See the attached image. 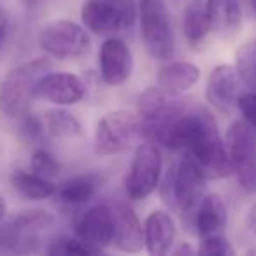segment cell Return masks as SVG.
Wrapping results in <instances>:
<instances>
[{
  "label": "cell",
  "mask_w": 256,
  "mask_h": 256,
  "mask_svg": "<svg viewBox=\"0 0 256 256\" xmlns=\"http://www.w3.org/2000/svg\"><path fill=\"white\" fill-rule=\"evenodd\" d=\"M244 230H242V237L246 238V240L252 242L254 244L256 240V204H252L251 209L248 210V214H246L244 218Z\"/></svg>",
  "instance_id": "obj_31"
},
{
  "label": "cell",
  "mask_w": 256,
  "mask_h": 256,
  "mask_svg": "<svg viewBox=\"0 0 256 256\" xmlns=\"http://www.w3.org/2000/svg\"><path fill=\"white\" fill-rule=\"evenodd\" d=\"M46 252L53 256H92L104 252V249L88 244L79 237H58L50 242Z\"/></svg>",
  "instance_id": "obj_25"
},
{
  "label": "cell",
  "mask_w": 256,
  "mask_h": 256,
  "mask_svg": "<svg viewBox=\"0 0 256 256\" xmlns=\"http://www.w3.org/2000/svg\"><path fill=\"white\" fill-rule=\"evenodd\" d=\"M224 146L230 158L237 182L248 195L256 192V126L246 120L230 124L224 137Z\"/></svg>",
  "instance_id": "obj_8"
},
{
  "label": "cell",
  "mask_w": 256,
  "mask_h": 256,
  "mask_svg": "<svg viewBox=\"0 0 256 256\" xmlns=\"http://www.w3.org/2000/svg\"><path fill=\"white\" fill-rule=\"evenodd\" d=\"M246 254H248V256H251V254H256V246H252V248L246 249Z\"/></svg>",
  "instance_id": "obj_35"
},
{
  "label": "cell",
  "mask_w": 256,
  "mask_h": 256,
  "mask_svg": "<svg viewBox=\"0 0 256 256\" xmlns=\"http://www.w3.org/2000/svg\"><path fill=\"white\" fill-rule=\"evenodd\" d=\"M142 137L139 112L110 110L98 120L95 128V151L102 156L123 154Z\"/></svg>",
  "instance_id": "obj_6"
},
{
  "label": "cell",
  "mask_w": 256,
  "mask_h": 256,
  "mask_svg": "<svg viewBox=\"0 0 256 256\" xmlns=\"http://www.w3.org/2000/svg\"><path fill=\"white\" fill-rule=\"evenodd\" d=\"M23 2H25V6H26V8L34 9V8H39V6L42 4L44 0H23Z\"/></svg>",
  "instance_id": "obj_34"
},
{
  "label": "cell",
  "mask_w": 256,
  "mask_h": 256,
  "mask_svg": "<svg viewBox=\"0 0 256 256\" xmlns=\"http://www.w3.org/2000/svg\"><path fill=\"white\" fill-rule=\"evenodd\" d=\"M210 32L218 37H234L242 25V8L238 0H207Z\"/></svg>",
  "instance_id": "obj_18"
},
{
  "label": "cell",
  "mask_w": 256,
  "mask_h": 256,
  "mask_svg": "<svg viewBox=\"0 0 256 256\" xmlns=\"http://www.w3.org/2000/svg\"><path fill=\"white\" fill-rule=\"evenodd\" d=\"M182 32L192 46H200L210 34L209 12H207V0H192L186 6L184 20H182Z\"/></svg>",
  "instance_id": "obj_23"
},
{
  "label": "cell",
  "mask_w": 256,
  "mask_h": 256,
  "mask_svg": "<svg viewBox=\"0 0 256 256\" xmlns=\"http://www.w3.org/2000/svg\"><path fill=\"white\" fill-rule=\"evenodd\" d=\"M200 68L192 62H167L156 74L158 86L170 92H188L198 82Z\"/></svg>",
  "instance_id": "obj_20"
},
{
  "label": "cell",
  "mask_w": 256,
  "mask_h": 256,
  "mask_svg": "<svg viewBox=\"0 0 256 256\" xmlns=\"http://www.w3.org/2000/svg\"><path fill=\"white\" fill-rule=\"evenodd\" d=\"M51 68L48 58H34L12 68L0 82V110L11 120L28 112L37 84Z\"/></svg>",
  "instance_id": "obj_4"
},
{
  "label": "cell",
  "mask_w": 256,
  "mask_h": 256,
  "mask_svg": "<svg viewBox=\"0 0 256 256\" xmlns=\"http://www.w3.org/2000/svg\"><path fill=\"white\" fill-rule=\"evenodd\" d=\"M240 82L242 79L234 65L221 64L214 67L206 84L207 102L220 112H232L237 107L238 96L242 95Z\"/></svg>",
  "instance_id": "obj_14"
},
{
  "label": "cell",
  "mask_w": 256,
  "mask_h": 256,
  "mask_svg": "<svg viewBox=\"0 0 256 256\" xmlns=\"http://www.w3.org/2000/svg\"><path fill=\"white\" fill-rule=\"evenodd\" d=\"M18 121H20V134L28 142H36V140H39L44 136V128H46L44 126V121L39 120L37 116H34V114L30 112L23 114Z\"/></svg>",
  "instance_id": "obj_29"
},
{
  "label": "cell",
  "mask_w": 256,
  "mask_h": 256,
  "mask_svg": "<svg viewBox=\"0 0 256 256\" xmlns=\"http://www.w3.org/2000/svg\"><path fill=\"white\" fill-rule=\"evenodd\" d=\"M11 186L20 196L26 200H46L56 193V184L51 179L23 168H18L11 174Z\"/></svg>",
  "instance_id": "obj_22"
},
{
  "label": "cell",
  "mask_w": 256,
  "mask_h": 256,
  "mask_svg": "<svg viewBox=\"0 0 256 256\" xmlns=\"http://www.w3.org/2000/svg\"><path fill=\"white\" fill-rule=\"evenodd\" d=\"M137 107L142 121V137L162 148L167 146L168 134L176 120L188 110L181 93L162 86L146 90L137 100Z\"/></svg>",
  "instance_id": "obj_2"
},
{
  "label": "cell",
  "mask_w": 256,
  "mask_h": 256,
  "mask_svg": "<svg viewBox=\"0 0 256 256\" xmlns=\"http://www.w3.org/2000/svg\"><path fill=\"white\" fill-rule=\"evenodd\" d=\"M198 254L204 256H234L235 249L228 242V238L223 234L210 235V237L200 238V248L196 249Z\"/></svg>",
  "instance_id": "obj_28"
},
{
  "label": "cell",
  "mask_w": 256,
  "mask_h": 256,
  "mask_svg": "<svg viewBox=\"0 0 256 256\" xmlns=\"http://www.w3.org/2000/svg\"><path fill=\"white\" fill-rule=\"evenodd\" d=\"M162 153L160 146L151 140L139 144L130 162L124 179V192L134 202L144 200L160 186L162 181Z\"/></svg>",
  "instance_id": "obj_10"
},
{
  "label": "cell",
  "mask_w": 256,
  "mask_h": 256,
  "mask_svg": "<svg viewBox=\"0 0 256 256\" xmlns=\"http://www.w3.org/2000/svg\"><path fill=\"white\" fill-rule=\"evenodd\" d=\"M195 228L200 238L220 235L224 232L228 223L226 206L220 195H207L202 198L195 212Z\"/></svg>",
  "instance_id": "obj_19"
},
{
  "label": "cell",
  "mask_w": 256,
  "mask_h": 256,
  "mask_svg": "<svg viewBox=\"0 0 256 256\" xmlns=\"http://www.w3.org/2000/svg\"><path fill=\"white\" fill-rule=\"evenodd\" d=\"M39 46L53 58L72 60L88 53L92 48V40L84 26L68 20H56L48 23L40 30Z\"/></svg>",
  "instance_id": "obj_11"
},
{
  "label": "cell",
  "mask_w": 256,
  "mask_h": 256,
  "mask_svg": "<svg viewBox=\"0 0 256 256\" xmlns=\"http://www.w3.org/2000/svg\"><path fill=\"white\" fill-rule=\"evenodd\" d=\"M170 252H174V254L181 256V254H195V252H198L195 248H192V246L188 244V242H181V244L178 246L176 249H172Z\"/></svg>",
  "instance_id": "obj_32"
},
{
  "label": "cell",
  "mask_w": 256,
  "mask_h": 256,
  "mask_svg": "<svg viewBox=\"0 0 256 256\" xmlns=\"http://www.w3.org/2000/svg\"><path fill=\"white\" fill-rule=\"evenodd\" d=\"M165 150L184 153L207 178H226L234 172L216 120L207 109L186 110L172 124Z\"/></svg>",
  "instance_id": "obj_1"
},
{
  "label": "cell",
  "mask_w": 256,
  "mask_h": 256,
  "mask_svg": "<svg viewBox=\"0 0 256 256\" xmlns=\"http://www.w3.org/2000/svg\"><path fill=\"white\" fill-rule=\"evenodd\" d=\"M116 230L112 246L124 252H139L144 246V228L137 218L136 210L126 204L114 207Z\"/></svg>",
  "instance_id": "obj_17"
},
{
  "label": "cell",
  "mask_w": 256,
  "mask_h": 256,
  "mask_svg": "<svg viewBox=\"0 0 256 256\" xmlns=\"http://www.w3.org/2000/svg\"><path fill=\"white\" fill-rule=\"evenodd\" d=\"M137 18V0H84L81 20L95 36L110 37L132 28Z\"/></svg>",
  "instance_id": "obj_9"
},
{
  "label": "cell",
  "mask_w": 256,
  "mask_h": 256,
  "mask_svg": "<svg viewBox=\"0 0 256 256\" xmlns=\"http://www.w3.org/2000/svg\"><path fill=\"white\" fill-rule=\"evenodd\" d=\"M251 2V9H252V12L256 14V0H249Z\"/></svg>",
  "instance_id": "obj_36"
},
{
  "label": "cell",
  "mask_w": 256,
  "mask_h": 256,
  "mask_svg": "<svg viewBox=\"0 0 256 256\" xmlns=\"http://www.w3.org/2000/svg\"><path fill=\"white\" fill-rule=\"evenodd\" d=\"M54 226V216L48 210L32 209L20 212L0 228V252L28 254L42 249Z\"/></svg>",
  "instance_id": "obj_5"
},
{
  "label": "cell",
  "mask_w": 256,
  "mask_h": 256,
  "mask_svg": "<svg viewBox=\"0 0 256 256\" xmlns=\"http://www.w3.org/2000/svg\"><path fill=\"white\" fill-rule=\"evenodd\" d=\"M4 42H6V40H0V51H2V46H4Z\"/></svg>",
  "instance_id": "obj_37"
},
{
  "label": "cell",
  "mask_w": 256,
  "mask_h": 256,
  "mask_svg": "<svg viewBox=\"0 0 256 256\" xmlns=\"http://www.w3.org/2000/svg\"><path fill=\"white\" fill-rule=\"evenodd\" d=\"M6 214H8V204H6V200L0 196V223L4 221Z\"/></svg>",
  "instance_id": "obj_33"
},
{
  "label": "cell",
  "mask_w": 256,
  "mask_h": 256,
  "mask_svg": "<svg viewBox=\"0 0 256 256\" xmlns=\"http://www.w3.org/2000/svg\"><path fill=\"white\" fill-rule=\"evenodd\" d=\"M237 68L240 79L256 92V39L252 44H244L237 51Z\"/></svg>",
  "instance_id": "obj_26"
},
{
  "label": "cell",
  "mask_w": 256,
  "mask_h": 256,
  "mask_svg": "<svg viewBox=\"0 0 256 256\" xmlns=\"http://www.w3.org/2000/svg\"><path fill=\"white\" fill-rule=\"evenodd\" d=\"M100 186V181L93 174H79L74 178H68L60 186H56V196L64 206L79 207L88 204L96 195V190Z\"/></svg>",
  "instance_id": "obj_21"
},
{
  "label": "cell",
  "mask_w": 256,
  "mask_h": 256,
  "mask_svg": "<svg viewBox=\"0 0 256 256\" xmlns=\"http://www.w3.org/2000/svg\"><path fill=\"white\" fill-rule=\"evenodd\" d=\"M140 36L154 60L168 62L176 53L174 30L165 0H137Z\"/></svg>",
  "instance_id": "obj_7"
},
{
  "label": "cell",
  "mask_w": 256,
  "mask_h": 256,
  "mask_svg": "<svg viewBox=\"0 0 256 256\" xmlns=\"http://www.w3.org/2000/svg\"><path fill=\"white\" fill-rule=\"evenodd\" d=\"M237 109L240 110V114L244 116V120L248 121V123L256 126V92L242 93V95L238 96Z\"/></svg>",
  "instance_id": "obj_30"
},
{
  "label": "cell",
  "mask_w": 256,
  "mask_h": 256,
  "mask_svg": "<svg viewBox=\"0 0 256 256\" xmlns=\"http://www.w3.org/2000/svg\"><path fill=\"white\" fill-rule=\"evenodd\" d=\"M44 126L54 139H78L82 134V124L67 109L56 106L44 114Z\"/></svg>",
  "instance_id": "obj_24"
},
{
  "label": "cell",
  "mask_w": 256,
  "mask_h": 256,
  "mask_svg": "<svg viewBox=\"0 0 256 256\" xmlns=\"http://www.w3.org/2000/svg\"><path fill=\"white\" fill-rule=\"evenodd\" d=\"M178 237L174 218L167 210L156 209L144 221V246L153 256H164L172 251Z\"/></svg>",
  "instance_id": "obj_16"
},
{
  "label": "cell",
  "mask_w": 256,
  "mask_h": 256,
  "mask_svg": "<svg viewBox=\"0 0 256 256\" xmlns=\"http://www.w3.org/2000/svg\"><path fill=\"white\" fill-rule=\"evenodd\" d=\"M114 230H116V214H114V207L107 204H96L88 207L74 221L76 237L100 249L112 246Z\"/></svg>",
  "instance_id": "obj_12"
},
{
  "label": "cell",
  "mask_w": 256,
  "mask_h": 256,
  "mask_svg": "<svg viewBox=\"0 0 256 256\" xmlns=\"http://www.w3.org/2000/svg\"><path fill=\"white\" fill-rule=\"evenodd\" d=\"M207 176L190 156H184L176 167L168 168L162 184V200L179 210L184 218L195 221V212L206 195Z\"/></svg>",
  "instance_id": "obj_3"
},
{
  "label": "cell",
  "mask_w": 256,
  "mask_h": 256,
  "mask_svg": "<svg viewBox=\"0 0 256 256\" xmlns=\"http://www.w3.org/2000/svg\"><path fill=\"white\" fill-rule=\"evenodd\" d=\"M30 170L53 181L54 178L60 176V164L50 151L39 148V150L34 151L32 158H30Z\"/></svg>",
  "instance_id": "obj_27"
},
{
  "label": "cell",
  "mask_w": 256,
  "mask_h": 256,
  "mask_svg": "<svg viewBox=\"0 0 256 256\" xmlns=\"http://www.w3.org/2000/svg\"><path fill=\"white\" fill-rule=\"evenodd\" d=\"M100 78L109 86H121L130 79L134 68V56L123 39L110 36L104 40L98 51Z\"/></svg>",
  "instance_id": "obj_13"
},
{
  "label": "cell",
  "mask_w": 256,
  "mask_h": 256,
  "mask_svg": "<svg viewBox=\"0 0 256 256\" xmlns=\"http://www.w3.org/2000/svg\"><path fill=\"white\" fill-rule=\"evenodd\" d=\"M86 95V82L72 72H48L36 88V96L54 106H76Z\"/></svg>",
  "instance_id": "obj_15"
}]
</instances>
